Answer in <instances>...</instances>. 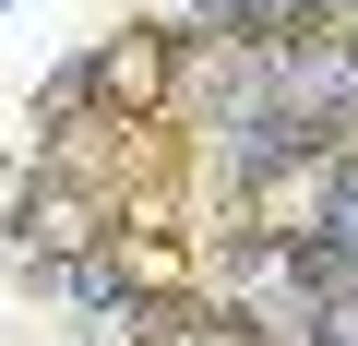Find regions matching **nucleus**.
<instances>
[{"instance_id":"f257e3e1","label":"nucleus","mask_w":358,"mask_h":346,"mask_svg":"<svg viewBox=\"0 0 358 346\" xmlns=\"http://www.w3.org/2000/svg\"><path fill=\"white\" fill-rule=\"evenodd\" d=\"M84 120H96V60L72 48V60H48V72H36V96H24V155H48V167H60V155L84 143Z\"/></svg>"},{"instance_id":"f03ea898","label":"nucleus","mask_w":358,"mask_h":346,"mask_svg":"<svg viewBox=\"0 0 358 346\" xmlns=\"http://www.w3.org/2000/svg\"><path fill=\"white\" fill-rule=\"evenodd\" d=\"M275 239H287V215H227L215 203V227H203V287H227V298H263L275 287Z\"/></svg>"},{"instance_id":"7ed1b4c3","label":"nucleus","mask_w":358,"mask_h":346,"mask_svg":"<svg viewBox=\"0 0 358 346\" xmlns=\"http://www.w3.org/2000/svg\"><path fill=\"white\" fill-rule=\"evenodd\" d=\"M179 24H192L203 48H275L287 0H179Z\"/></svg>"},{"instance_id":"20e7f679","label":"nucleus","mask_w":358,"mask_h":346,"mask_svg":"<svg viewBox=\"0 0 358 346\" xmlns=\"http://www.w3.org/2000/svg\"><path fill=\"white\" fill-rule=\"evenodd\" d=\"M287 13H322V24H358V0H287Z\"/></svg>"},{"instance_id":"39448f33","label":"nucleus","mask_w":358,"mask_h":346,"mask_svg":"<svg viewBox=\"0 0 358 346\" xmlns=\"http://www.w3.org/2000/svg\"><path fill=\"white\" fill-rule=\"evenodd\" d=\"M60 346H108V334H96V322H72V334H60Z\"/></svg>"},{"instance_id":"423d86ee","label":"nucleus","mask_w":358,"mask_h":346,"mask_svg":"<svg viewBox=\"0 0 358 346\" xmlns=\"http://www.w3.org/2000/svg\"><path fill=\"white\" fill-rule=\"evenodd\" d=\"M0 13H13V0H0Z\"/></svg>"}]
</instances>
